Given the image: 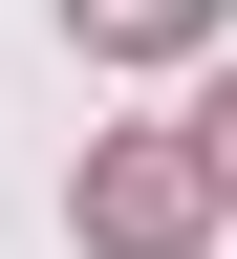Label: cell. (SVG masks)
Here are the masks:
<instances>
[{"label": "cell", "mask_w": 237, "mask_h": 259, "mask_svg": "<svg viewBox=\"0 0 237 259\" xmlns=\"http://www.w3.org/2000/svg\"><path fill=\"white\" fill-rule=\"evenodd\" d=\"M194 194H216V130H194V151H108V173H86V238H108V259H173Z\"/></svg>", "instance_id": "cell-1"}, {"label": "cell", "mask_w": 237, "mask_h": 259, "mask_svg": "<svg viewBox=\"0 0 237 259\" xmlns=\"http://www.w3.org/2000/svg\"><path fill=\"white\" fill-rule=\"evenodd\" d=\"M216 0H65V44H108V65H151V44H194Z\"/></svg>", "instance_id": "cell-2"}, {"label": "cell", "mask_w": 237, "mask_h": 259, "mask_svg": "<svg viewBox=\"0 0 237 259\" xmlns=\"http://www.w3.org/2000/svg\"><path fill=\"white\" fill-rule=\"evenodd\" d=\"M194 130H216V173H237V65H216V108H194Z\"/></svg>", "instance_id": "cell-3"}]
</instances>
